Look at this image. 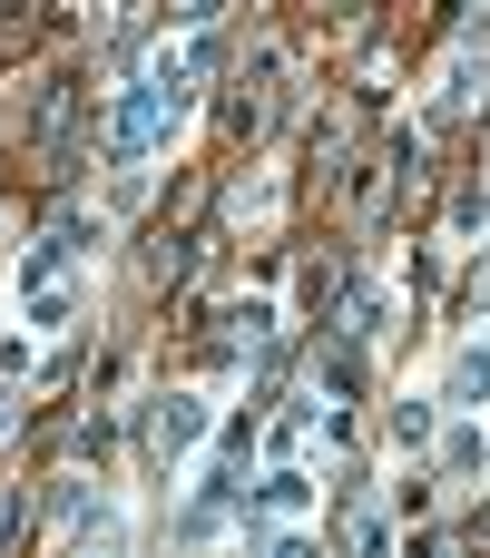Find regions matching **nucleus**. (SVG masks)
Returning <instances> with one entry per match:
<instances>
[{
    "label": "nucleus",
    "instance_id": "f257e3e1",
    "mask_svg": "<svg viewBox=\"0 0 490 558\" xmlns=\"http://www.w3.org/2000/svg\"><path fill=\"white\" fill-rule=\"evenodd\" d=\"M206 432H216V402H206V392H157V402H147V422H138V441H147V461H157V471H177Z\"/></svg>",
    "mask_w": 490,
    "mask_h": 558
},
{
    "label": "nucleus",
    "instance_id": "f03ea898",
    "mask_svg": "<svg viewBox=\"0 0 490 558\" xmlns=\"http://www.w3.org/2000/svg\"><path fill=\"white\" fill-rule=\"evenodd\" d=\"M442 412H490V324H471L442 363Z\"/></svg>",
    "mask_w": 490,
    "mask_h": 558
},
{
    "label": "nucleus",
    "instance_id": "20e7f679",
    "mask_svg": "<svg viewBox=\"0 0 490 558\" xmlns=\"http://www.w3.org/2000/svg\"><path fill=\"white\" fill-rule=\"evenodd\" d=\"M226 216H236V226H275V216H285V167H255V177L226 196Z\"/></svg>",
    "mask_w": 490,
    "mask_h": 558
},
{
    "label": "nucleus",
    "instance_id": "0eeeda50",
    "mask_svg": "<svg viewBox=\"0 0 490 558\" xmlns=\"http://www.w3.org/2000/svg\"><path fill=\"white\" fill-rule=\"evenodd\" d=\"M344 549H363V558H383V549H393V510H383L373 490L354 500V520H344Z\"/></svg>",
    "mask_w": 490,
    "mask_h": 558
},
{
    "label": "nucleus",
    "instance_id": "6e6552de",
    "mask_svg": "<svg viewBox=\"0 0 490 558\" xmlns=\"http://www.w3.org/2000/svg\"><path fill=\"white\" fill-rule=\"evenodd\" d=\"M383 88H393V39L363 49V69H354V108H383Z\"/></svg>",
    "mask_w": 490,
    "mask_h": 558
},
{
    "label": "nucleus",
    "instance_id": "423d86ee",
    "mask_svg": "<svg viewBox=\"0 0 490 558\" xmlns=\"http://www.w3.org/2000/svg\"><path fill=\"white\" fill-rule=\"evenodd\" d=\"M432 441H442V392H413L393 412V451H432Z\"/></svg>",
    "mask_w": 490,
    "mask_h": 558
},
{
    "label": "nucleus",
    "instance_id": "7ed1b4c3",
    "mask_svg": "<svg viewBox=\"0 0 490 558\" xmlns=\"http://www.w3.org/2000/svg\"><path fill=\"white\" fill-rule=\"evenodd\" d=\"M442 481H452V490H481V481H490V432H481V412H452V432H442Z\"/></svg>",
    "mask_w": 490,
    "mask_h": 558
},
{
    "label": "nucleus",
    "instance_id": "39448f33",
    "mask_svg": "<svg viewBox=\"0 0 490 558\" xmlns=\"http://www.w3.org/2000/svg\"><path fill=\"white\" fill-rule=\"evenodd\" d=\"M88 304V284L69 275V284H49V294H20V314H29V333H69V314Z\"/></svg>",
    "mask_w": 490,
    "mask_h": 558
},
{
    "label": "nucleus",
    "instance_id": "9d476101",
    "mask_svg": "<svg viewBox=\"0 0 490 558\" xmlns=\"http://www.w3.org/2000/svg\"><path fill=\"white\" fill-rule=\"evenodd\" d=\"M10 530H20V490H0V539H10Z\"/></svg>",
    "mask_w": 490,
    "mask_h": 558
},
{
    "label": "nucleus",
    "instance_id": "1a4fd4ad",
    "mask_svg": "<svg viewBox=\"0 0 490 558\" xmlns=\"http://www.w3.org/2000/svg\"><path fill=\"white\" fill-rule=\"evenodd\" d=\"M226 0H167V29H216Z\"/></svg>",
    "mask_w": 490,
    "mask_h": 558
}]
</instances>
